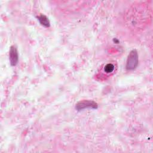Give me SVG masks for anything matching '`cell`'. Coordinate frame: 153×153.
<instances>
[{"instance_id": "cell-1", "label": "cell", "mask_w": 153, "mask_h": 153, "mask_svg": "<svg viewBox=\"0 0 153 153\" xmlns=\"http://www.w3.org/2000/svg\"><path fill=\"white\" fill-rule=\"evenodd\" d=\"M139 59L138 54L136 50H133L129 53L127 62H126V69L127 70H133L138 65Z\"/></svg>"}, {"instance_id": "cell-2", "label": "cell", "mask_w": 153, "mask_h": 153, "mask_svg": "<svg viewBox=\"0 0 153 153\" xmlns=\"http://www.w3.org/2000/svg\"><path fill=\"white\" fill-rule=\"evenodd\" d=\"M75 108L78 111H81L87 108L96 109L97 108V104L93 100H82L78 102Z\"/></svg>"}, {"instance_id": "cell-3", "label": "cell", "mask_w": 153, "mask_h": 153, "mask_svg": "<svg viewBox=\"0 0 153 153\" xmlns=\"http://www.w3.org/2000/svg\"><path fill=\"white\" fill-rule=\"evenodd\" d=\"M9 59L10 63L12 66H16L18 62L19 56L17 48L16 46L13 45L11 47L9 53Z\"/></svg>"}, {"instance_id": "cell-4", "label": "cell", "mask_w": 153, "mask_h": 153, "mask_svg": "<svg viewBox=\"0 0 153 153\" xmlns=\"http://www.w3.org/2000/svg\"><path fill=\"white\" fill-rule=\"evenodd\" d=\"M38 20H39V23L45 27H49L50 25V21L44 15H41L38 17Z\"/></svg>"}, {"instance_id": "cell-5", "label": "cell", "mask_w": 153, "mask_h": 153, "mask_svg": "<svg viewBox=\"0 0 153 153\" xmlns=\"http://www.w3.org/2000/svg\"><path fill=\"white\" fill-rule=\"evenodd\" d=\"M114 70V66L112 63H108L104 68V71L106 73H111Z\"/></svg>"}]
</instances>
